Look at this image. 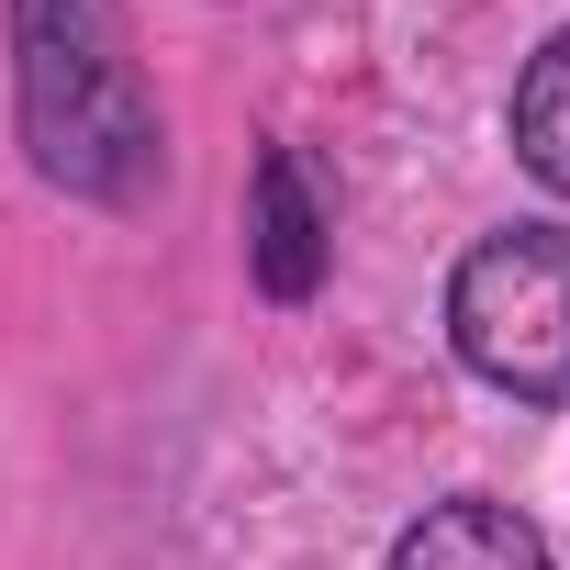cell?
<instances>
[{
    "instance_id": "cell-3",
    "label": "cell",
    "mask_w": 570,
    "mask_h": 570,
    "mask_svg": "<svg viewBox=\"0 0 570 570\" xmlns=\"http://www.w3.org/2000/svg\"><path fill=\"white\" fill-rule=\"evenodd\" d=\"M246 268L268 303L325 292V202H314V168L292 146H257V168H246Z\"/></svg>"
},
{
    "instance_id": "cell-2",
    "label": "cell",
    "mask_w": 570,
    "mask_h": 570,
    "mask_svg": "<svg viewBox=\"0 0 570 570\" xmlns=\"http://www.w3.org/2000/svg\"><path fill=\"white\" fill-rule=\"evenodd\" d=\"M448 347L514 403H570V235L559 224H503L459 257Z\"/></svg>"
},
{
    "instance_id": "cell-1",
    "label": "cell",
    "mask_w": 570,
    "mask_h": 570,
    "mask_svg": "<svg viewBox=\"0 0 570 570\" xmlns=\"http://www.w3.org/2000/svg\"><path fill=\"white\" fill-rule=\"evenodd\" d=\"M12 112L46 190L90 213H146L168 190V112L124 0H12Z\"/></svg>"
},
{
    "instance_id": "cell-4",
    "label": "cell",
    "mask_w": 570,
    "mask_h": 570,
    "mask_svg": "<svg viewBox=\"0 0 570 570\" xmlns=\"http://www.w3.org/2000/svg\"><path fill=\"white\" fill-rule=\"evenodd\" d=\"M392 570H548V537L492 492H448L392 537Z\"/></svg>"
},
{
    "instance_id": "cell-5",
    "label": "cell",
    "mask_w": 570,
    "mask_h": 570,
    "mask_svg": "<svg viewBox=\"0 0 570 570\" xmlns=\"http://www.w3.org/2000/svg\"><path fill=\"white\" fill-rule=\"evenodd\" d=\"M503 135H514L525 179L570 202V23H559V35H548V46L525 57V79H514V112H503Z\"/></svg>"
}]
</instances>
